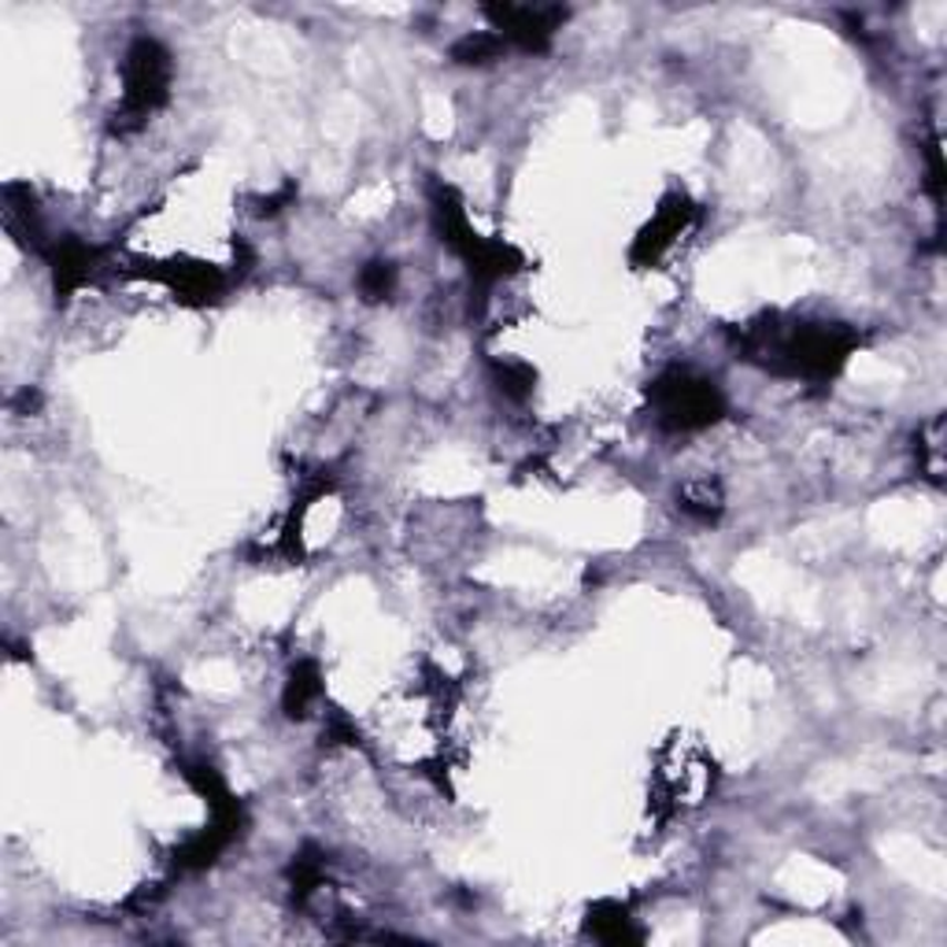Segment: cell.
<instances>
[{"label":"cell","mask_w":947,"mask_h":947,"mask_svg":"<svg viewBox=\"0 0 947 947\" xmlns=\"http://www.w3.org/2000/svg\"><path fill=\"white\" fill-rule=\"evenodd\" d=\"M170 52L156 38H137L123 60V112H118V131H137L156 107L170 96Z\"/></svg>","instance_id":"6da1fadb"},{"label":"cell","mask_w":947,"mask_h":947,"mask_svg":"<svg viewBox=\"0 0 947 947\" xmlns=\"http://www.w3.org/2000/svg\"><path fill=\"white\" fill-rule=\"evenodd\" d=\"M652 412L670 434H696L726 415V400L715 382L688 371H670L652 385Z\"/></svg>","instance_id":"7a4b0ae2"},{"label":"cell","mask_w":947,"mask_h":947,"mask_svg":"<svg viewBox=\"0 0 947 947\" xmlns=\"http://www.w3.org/2000/svg\"><path fill=\"white\" fill-rule=\"evenodd\" d=\"M489 19H492V30L519 45L525 52H544L548 41H552L555 27L563 23L566 12L563 8H514V4H503V8H489Z\"/></svg>","instance_id":"3957f363"},{"label":"cell","mask_w":947,"mask_h":947,"mask_svg":"<svg viewBox=\"0 0 947 947\" xmlns=\"http://www.w3.org/2000/svg\"><path fill=\"white\" fill-rule=\"evenodd\" d=\"M693 222V208L685 200H674V204H663L659 215L648 222V230L641 233L637 249H633V260H644V263H655L659 256L670 249V244L688 230Z\"/></svg>","instance_id":"277c9868"},{"label":"cell","mask_w":947,"mask_h":947,"mask_svg":"<svg viewBox=\"0 0 947 947\" xmlns=\"http://www.w3.org/2000/svg\"><path fill=\"white\" fill-rule=\"evenodd\" d=\"M319 696H322V681H319L315 663H296L293 674H289V681H285V696H282L285 715L304 718Z\"/></svg>","instance_id":"5b68a950"},{"label":"cell","mask_w":947,"mask_h":947,"mask_svg":"<svg viewBox=\"0 0 947 947\" xmlns=\"http://www.w3.org/2000/svg\"><path fill=\"white\" fill-rule=\"evenodd\" d=\"M589 929L596 940L604 944H626V940H641V933L633 929V918L626 910L618 907V903H604V907L592 910L589 918Z\"/></svg>","instance_id":"8992f818"},{"label":"cell","mask_w":947,"mask_h":947,"mask_svg":"<svg viewBox=\"0 0 947 947\" xmlns=\"http://www.w3.org/2000/svg\"><path fill=\"white\" fill-rule=\"evenodd\" d=\"M503 49H508V41H503L497 30H474V34L456 41L451 60L456 63H489V60H500Z\"/></svg>","instance_id":"52a82bcc"},{"label":"cell","mask_w":947,"mask_h":947,"mask_svg":"<svg viewBox=\"0 0 947 947\" xmlns=\"http://www.w3.org/2000/svg\"><path fill=\"white\" fill-rule=\"evenodd\" d=\"M396 285V267L393 263H367L360 271V293L363 300H385Z\"/></svg>","instance_id":"ba28073f"},{"label":"cell","mask_w":947,"mask_h":947,"mask_svg":"<svg viewBox=\"0 0 947 947\" xmlns=\"http://www.w3.org/2000/svg\"><path fill=\"white\" fill-rule=\"evenodd\" d=\"M681 503H685V511H693V514H699L704 522H710L718 511H722V492L710 486V481H696V486L685 489Z\"/></svg>","instance_id":"9c48e42d"},{"label":"cell","mask_w":947,"mask_h":947,"mask_svg":"<svg viewBox=\"0 0 947 947\" xmlns=\"http://www.w3.org/2000/svg\"><path fill=\"white\" fill-rule=\"evenodd\" d=\"M922 470L929 474V478L940 481V470H944V423L936 418V423L929 426V440L922 445Z\"/></svg>","instance_id":"30bf717a"}]
</instances>
